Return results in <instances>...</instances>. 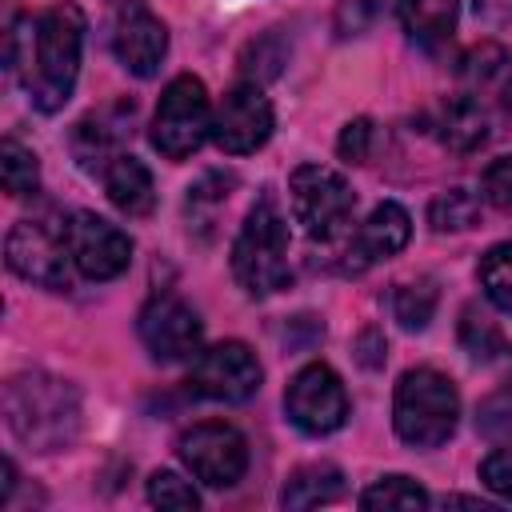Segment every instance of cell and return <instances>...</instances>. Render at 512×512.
<instances>
[{"label":"cell","instance_id":"cell-1","mask_svg":"<svg viewBox=\"0 0 512 512\" xmlns=\"http://www.w3.org/2000/svg\"><path fill=\"white\" fill-rule=\"evenodd\" d=\"M84 52V12L72 0L52 4L40 20H16L4 40V64L24 80L40 112H60L76 88Z\"/></svg>","mask_w":512,"mask_h":512},{"label":"cell","instance_id":"cell-2","mask_svg":"<svg viewBox=\"0 0 512 512\" xmlns=\"http://www.w3.org/2000/svg\"><path fill=\"white\" fill-rule=\"evenodd\" d=\"M4 416L24 448L60 452L80 432V396L52 372H20L4 384Z\"/></svg>","mask_w":512,"mask_h":512},{"label":"cell","instance_id":"cell-3","mask_svg":"<svg viewBox=\"0 0 512 512\" xmlns=\"http://www.w3.org/2000/svg\"><path fill=\"white\" fill-rule=\"evenodd\" d=\"M232 272L248 296H272L288 284V224L272 192H264L248 208L232 244Z\"/></svg>","mask_w":512,"mask_h":512},{"label":"cell","instance_id":"cell-4","mask_svg":"<svg viewBox=\"0 0 512 512\" xmlns=\"http://www.w3.org/2000/svg\"><path fill=\"white\" fill-rule=\"evenodd\" d=\"M460 420V392L436 368H412L400 376L392 396L396 436L412 448H440Z\"/></svg>","mask_w":512,"mask_h":512},{"label":"cell","instance_id":"cell-5","mask_svg":"<svg viewBox=\"0 0 512 512\" xmlns=\"http://www.w3.org/2000/svg\"><path fill=\"white\" fill-rule=\"evenodd\" d=\"M288 204H292L296 224L312 240H336L344 232V224L352 220L356 192L336 168L300 164L292 172V180H288Z\"/></svg>","mask_w":512,"mask_h":512},{"label":"cell","instance_id":"cell-6","mask_svg":"<svg viewBox=\"0 0 512 512\" xmlns=\"http://www.w3.org/2000/svg\"><path fill=\"white\" fill-rule=\"evenodd\" d=\"M212 136V104L208 92L196 76H176L152 116V148L168 160H184L192 156L204 140Z\"/></svg>","mask_w":512,"mask_h":512},{"label":"cell","instance_id":"cell-7","mask_svg":"<svg viewBox=\"0 0 512 512\" xmlns=\"http://www.w3.org/2000/svg\"><path fill=\"white\" fill-rule=\"evenodd\" d=\"M4 260L28 284H40V288H52V292H64L72 284V272H68L72 252H68V240H64V220L56 228L48 220L12 224L8 240H4Z\"/></svg>","mask_w":512,"mask_h":512},{"label":"cell","instance_id":"cell-8","mask_svg":"<svg viewBox=\"0 0 512 512\" xmlns=\"http://www.w3.org/2000/svg\"><path fill=\"white\" fill-rule=\"evenodd\" d=\"M176 448L184 468L208 488H232L248 472V440L224 420L192 424Z\"/></svg>","mask_w":512,"mask_h":512},{"label":"cell","instance_id":"cell-9","mask_svg":"<svg viewBox=\"0 0 512 512\" xmlns=\"http://www.w3.org/2000/svg\"><path fill=\"white\" fill-rule=\"evenodd\" d=\"M284 412H288V420H292L300 432H308V436H328V432H336V428L348 420V392H344L340 376H336L328 364L312 360V364H304V368L288 380Z\"/></svg>","mask_w":512,"mask_h":512},{"label":"cell","instance_id":"cell-10","mask_svg":"<svg viewBox=\"0 0 512 512\" xmlns=\"http://www.w3.org/2000/svg\"><path fill=\"white\" fill-rule=\"evenodd\" d=\"M260 360L248 344L240 340H224V344H212L204 352H196L192 360V376H188V388L204 400H220V404H240L248 396H256L260 388Z\"/></svg>","mask_w":512,"mask_h":512},{"label":"cell","instance_id":"cell-11","mask_svg":"<svg viewBox=\"0 0 512 512\" xmlns=\"http://www.w3.org/2000/svg\"><path fill=\"white\" fill-rule=\"evenodd\" d=\"M64 240L76 272L88 280H116L132 260V240L96 212H72L64 220Z\"/></svg>","mask_w":512,"mask_h":512},{"label":"cell","instance_id":"cell-12","mask_svg":"<svg viewBox=\"0 0 512 512\" xmlns=\"http://www.w3.org/2000/svg\"><path fill=\"white\" fill-rule=\"evenodd\" d=\"M272 124H276V116H272L268 96L260 92V84L244 80L212 112V140L228 156H248V152H256V148L268 144Z\"/></svg>","mask_w":512,"mask_h":512},{"label":"cell","instance_id":"cell-13","mask_svg":"<svg viewBox=\"0 0 512 512\" xmlns=\"http://www.w3.org/2000/svg\"><path fill=\"white\" fill-rule=\"evenodd\" d=\"M136 328H140V340L152 352V360H164V364H176V360L196 356L200 352V340H204L200 316L180 296H152L140 308Z\"/></svg>","mask_w":512,"mask_h":512},{"label":"cell","instance_id":"cell-14","mask_svg":"<svg viewBox=\"0 0 512 512\" xmlns=\"http://www.w3.org/2000/svg\"><path fill=\"white\" fill-rule=\"evenodd\" d=\"M112 52L132 76H140V80L156 76L168 56L164 20L144 0H124L116 12V24H112Z\"/></svg>","mask_w":512,"mask_h":512},{"label":"cell","instance_id":"cell-15","mask_svg":"<svg viewBox=\"0 0 512 512\" xmlns=\"http://www.w3.org/2000/svg\"><path fill=\"white\" fill-rule=\"evenodd\" d=\"M460 96L476 100L484 112L496 116V124H504L512 116V52L504 44H476L460 56Z\"/></svg>","mask_w":512,"mask_h":512},{"label":"cell","instance_id":"cell-16","mask_svg":"<svg viewBox=\"0 0 512 512\" xmlns=\"http://www.w3.org/2000/svg\"><path fill=\"white\" fill-rule=\"evenodd\" d=\"M128 124H132V100L108 104L100 112H88L72 132V152H76L80 168L104 176V168L120 156V140H124Z\"/></svg>","mask_w":512,"mask_h":512},{"label":"cell","instance_id":"cell-17","mask_svg":"<svg viewBox=\"0 0 512 512\" xmlns=\"http://www.w3.org/2000/svg\"><path fill=\"white\" fill-rule=\"evenodd\" d=\"M496 132H500L496 116L484 112L476 100H468V96H460V92L448 96V100L440 104V112H436V136H440L452 152H476V148H484Z\"/></svg>","mask_w":512,"mask_h":512},{"label":"cell","instance_id":"cell-18","mask_svg":"<svg viewBox=\"0 0 512 512\" xmlns=\"http://www.w3.org/2000/svg\"><path fill=\"white\" fill-rule=\"evenodd\" d=\"M408 236H412L408 212H404L396 200H384V204H376V208L368 212V220L360 224V232H356V240H352L348 248H356L360 264H372V260L396 256V252L408 244Z\"/></svg>","mask_w":512,"mask_h":512},{"label":"cell","instance_id":"cell-19","mask_svg":"<svg viewBox=\"0 0 512 512\" xmlns=\"http://www.w3.org/2000/svg\"><path fill=\"white\" fill-rule=\"evenodd\" d=\"M104 192H108V200H112L120 212H128V216H148L152 204H156L152 172H148L136 156H128V152H120V156L104 168Z\"/></svg>","mask_w":512,"mask_h":512},{"label":"cell","instance_id":"cell-20","mask_svg":"<svg viewBox=\"0 0 512 512\" xmlns=\"http://www.w3.org/2000/svg\"><path fill=\"white\" fill-rule=\"evenodd\" d=\"M396 16L420 48H440L456 32L460 4L456 0H396Z\"/></svg>","mask_w":512,"mask_h":512},{"label":"cell","instance_id":"cell-21","mask_svg":"<svg viewBox=\"0 0 512 512\" xmlns=\"http://www.w3.org/2000/svg\"><path fill=\"white\" fill-rule=\"evenodd\" d=\"M344 496V476L332 464H304L288 476L280 504L284 508H316V504H332Z\"/></svg>","mask_w":512,"mask_h":512},{"label":"cell","instance_id":"cell-22","mask_svg":"<svg viewBox=\"0 0 512 512\" xmlns=\"http://www.w3.org/2000/svg\"><path fill=\"white\" fill-rule=\"evenodd\" d=\"M436 300H440L436 280H428V276L408 280V284H400V288L392 292V316L400 320V328L420 332V328H428V320H432V312H436Z\"/></svg>","mask_w":512,"mask_h":512},{"label":"cell","instance_id":"cell-23","mask_svg":"<svg viewBox=\"0 0 512 512\" xmlns=\"http://www.w3.org/2000/svg\"><path fill=\"white\" fill-rule=\"evenodd\" d=\"M0 180H4V192H8V196H32V192L40 188L36 152L8 136V140L0 144Z\"/></svg>","mask_w":512,"mask_h":512},{"label":"cell","instance_id":"cell-24","mask_svg":"<svg viewBox=\"0 0 512 512\" xmlns=\"http://www.w3.org/2000/svg\"><path fill=\"white\" fill-rule=\"evenodd\" d=\"M480 284L484 296L512 316V240H500L480 256Z\"/></svg>","mask_w":512,"mask_h":512},{"label":"cell","instance_id":"cell-25","mask_svg":"<svg viewBox=\"0 0 512 512\" xmlns=\"http://www.w3.org/2000/svg\"><path fill=\"white\" fill-rule=\"evenodd\" d=\"M428 492L408 476H380L360 492V508H424Z\"/></svg>","mask_w":512,"mask_h":512},{"label":"cell","instance_id":"cell-26","mask_svg":"<svg viewBox=\"0 0 512 512\" xmlns=\"http://www.w3.org/2000/svg\"><path fill=\"white\" fill-rule=\"evenodd\" d=\"M480 216V200L468 192V188H448L432 200L428 208V224L436 232H460V228H472Z\"/></svg>","mask_w":512,"mask_h":512},{"label":"cell","instance_id":"cell-27","mask_svg":"<svg viewBox=\"0 0 512 512\" xmlns=\"http://www.w3.org/2000/svg\"><path fill=\"white\" fill-rule=\"evenodd\" d=\"M460 344H464V352L476 356V360H492V356L504 352L500 328H496L484 312H476V308H468L464 320H460Z\"/></svg>","mask_w":512,"mask_h":512},{"label":"cell","instance_id":"cell-28","mask_svg":"<svg viewBox=\"0 0 512 512\" xmlns=\"http://www.w3.org/2000/svg\"><path fill=\"white\" fill-rule=\"evenodd\" d=\"M148 500L156 508H172V512H192L200 508V496L188 480H180L176 472H152L148 476Z\"/></svg>","mask_w":512,"mask_h":512},{"label":"cell","instance_id":"cell-29","mask_svg":"<svg viewBox=\"0 0 512 512\" xmlns=\"http://www.w3.org/2000/svg\"><path fill=\"white\" fill-rule=\"evenodd\" d=\"M372 136H376L372 120H368V116H356V120L344 124V132H340V140H336V152H340L348 164H364L368 152H372Z\"/></svg>","mask_w":512,"mask_h":512},{"label":"cell","instance_id":"cell-30","mask_svg":"<svg viewBox=\"0 0 512 512\" xmlns=\"http://www.w3.org/2000/svg\"><path fill=\"white\" fill-rule=\"evenodd\" d=\"M480 188H484V200H488V204H496V208L512 212V156L492 160V164L484 168Z\"/></svg>","mask_w":512,"mask_h":512},{"label":"cell","instance_id":"cell-31","mask_svg":"<svg viewBox=\"0 0 512 512\" xmlns=\"http://www.w3.org/2000/svg\"><path fill=\"white\" fill-rule=\"evenodd\" d=\"M480 480L484 488H492L496 496L512 500V448H496L480 460Z\"/></svg>","mask_w":512,"mask_h":512},{"label":"cell","instance_id":"cell-32","mask_svg":"<svg viewBox=\"0 0 512 512\" xmlns=\"http://www.w3.org/2000/svg\"><path fill=\"white\" fill-rule=\"evenodd\" d=\"M480 428H484V432H492V436L512 432V388L496 392V396L480 408Z\"/></svg>","mask_w":512,"mask_h":512},{"label":"cell","instance_id":"cell-33","mask_svg":"<svg viewBox=\"0 0 512 512\" xmlns=\"http://www.w3.org/2000/svg\"><path fill=\"white\" fill-rule=\"evenodd\" d=\"M364 20H368V0H344V4H340V36L360 32Z\"/></svg>","mask_w":512,"mask_h":512}]
</instances>
